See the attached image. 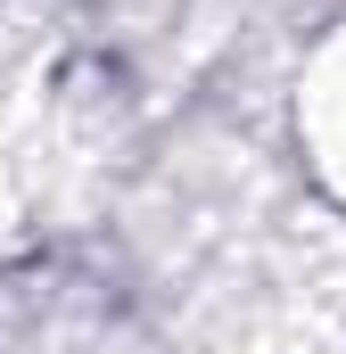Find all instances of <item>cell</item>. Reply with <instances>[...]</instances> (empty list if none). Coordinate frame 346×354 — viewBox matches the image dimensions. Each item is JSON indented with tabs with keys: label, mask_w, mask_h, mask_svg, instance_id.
<instances>
[{
	"label": "cell",
	"mask_w": 346,
	"mask_h": 354,
	"mask_svg": "<svg viewBox=\"0 0 346 354\" xmlns=\"http://www.w3.org/2000/svg\"><path fill=\"white\" fill-rule=\"evenodd\" d=\"M297 149L313 181L346 206V25L305 58V83H297Z\"/></svg>",
	"instance_id": "1"
}]
</instances>
